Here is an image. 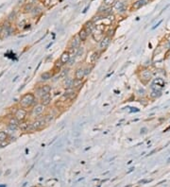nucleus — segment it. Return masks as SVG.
Returning a JSON list of instances; mask_svg holds the SVG:
<instances>
[{
  "mask_svg": "<svg viewBox=\"0 0 170 187\" xmlns=\"http://www.w3.org/2000/svg\"><path fill=\"white\" fill-rule=\"evenodd\" d=\"M76 59H77V58H76V56H72V57H71V59H70V60H69V61H68V66H72V65H73L74 64V63H75V60H76Z\"/></svg>",
  "mask_w": 170,
  "mask_h": 187,
  "instance_id": "obj_27",
  "label": "nucleus"
},
{
  "mask_svg": "<svg viewBox=\"0 0 170 187\" xmlns=\"http://www.w3.org/2000/svg\"><path fill=\"white\" fill-rule=\"evenodd\" d=\"M78 35H79V37L80 38L81 42H85V41L87 40L88 36H89V34L87 33V31L84 29V28H81V29L80 30V32L78 33Z\"/></svg>",
  "mask_w": 170,
  "mask_h": 187,
  "instance_id": "obj_19",
  "label": "nucleus"
},
{
  "mask_svg": "<svg viewBox=\"0 0 170 187\" xmlns=\"http://www.w3.org/2000/svg\"><path fill=\"white\" fill-rule=\"evenodd\" d=\"M28 128H29V124L26 123V122H20V124H19V129L22 131H27Z\"/></svg>",
  "mask_w": 170,
  "mask_h": 187,
  "instance_id": "obj_22",
  "label": "nucleus"
},
{
  "mask_svg": "<svg viewBox=\"0 0 170 187\" xmlns=\"http://www.w3.org/2000/svg\"><path fill=\"white\" fill-rule=\"evenodd\" d=\"M82 87V80H76V79H74V81H73V86L72 88H74L75 90H80V88Z\"/></svg>",
  "mask_w": 170,
  "mask_h": 187,
  "instance_id": "obj_20",
  "label": "nucleus"
},
{
  "mask_svg": "<svg viewBox=\"0 0 170 187\" xmlns=\"http://www.w3.org/2000/svg\"><path fill=\"white\" fill-rule=\"evenodd\" d=\"M50 3H51V0H44V1H43V5H44L45 7H48L50 5Z\"/></svg>",
  "mask_w": 170,
  "mask_h": 187,
  "instance_id": "obj_29",
  "label": "nucleus"
},
{
  "mask_svg": "<svg viewBox=\"0 0 170 187\" xmlns=\"http://www.w3.org/2000/svg\"><path fill=\"white\" fill-rule=\"evenodd\" d=\"M68 74V69H64V70H60L59 73V77L60 79H65Z\"/></svg>",
  "mask_w": 170,
  "mask_h": 187,
  "instance_id": "obj_26",
  "label": "nucleus"
},
{
  "mask_svg": "<svg viewBox=\"0 0 170 187\" xmlns=\"http://www.w3.org/2000/svg\"><path fill=\"white\" fill-rule=\"evenodd\" d=\"M35 101H36V98H35V96L33 94L27 93L25 94L23 97H21L20 104L22 108H29L35 104Z\"/></svg>",
  "mask_w": 170,
  "mask_h": 187,
  "instance_id": "obj_1",
  "label": "nucleus"
},
{
  "mask_svg": "<svg viewBox=\"0 0 170 187\" xmlns=\"http://www.w3.org/2000/svg\"><path fill=\"white\" fill-rule=\"evenodd\" d=\"M96 24H95V22H93V21H89V22H87L85 25H84L83 28L87 31V33L89 34V35H91V34H93L94 30L96 29Z\"/></svg>",
  "mask_w": 170,
  "mask_h": 187,
  "instance_id": "obj_11",
  "label": "nucleus"
},
{
  "mask_svg": "<svg viewBox=\"0 0 170 187\" xmlns=\"http://www.w3.org/2000/svg\"><path fill=\"white\" fill-rule=\"evenodd\" d=\"M52 77H53V73H52V72H49V71H47V72H43V73L41 75V80H48Z\"/></svg>",
  "mask_w": 170,
  "mask_h": 187,
  "instance_id": "obj_21",
  "label": "nucleus"
},
{
  "mask_svg": "<svg viewBox=\"0 0 170 187\" xmlns=\"http://www.w3.org/2000/svg\"><path fill=\"white\" fill-rule=\"evenodd\" d=\"M45 110V106L43 105V104H38L36 106H34V108L32 109V115L33 116H39L41 114H43V112Z\"/></svg>",
  "mask_w": 170,
  "mask_h": 187,
  "instance_id": "obj_9",
  "label": "nucleus"
},
{
  "mask_svg": "<svg viewBox=\"0 0 170 187\" xmlns=\"http://www.w3.org/2000/svg\"><path fill=\"white\" fill-rule=\"evenodd\" d=\"M153 83L157 84V85H159V86H161V87H163L164 86V84H165V82H164V80H163V79H161V77H156V79H154Z\"/></svg>",
  "mask_w": 170,
  "mask_h": 187,
  "instance_id": "obj_23",
  "label": "nucleus"
},
{
  "mask_svg": "<svg viewBox=\"0 0 170 187\" xmlns=\"http://www.w3.org/2000/svg\"><path fill=\"white\" fill-rule=\"evenodd\" d=\"M123 6H124V4H123V3H121V2H119V3L115 4V6H114V8H115L116 10H118V11H119V10H122V8H123Z\"/></svg>",
  "mask_w": 170,
  "mask_h": 187,
  "instance_id": "obj_28",
  "label": "nucleus"
},
{
  "mask_svg": "<svg viewBox=\"0 0 170 187\" xmlns=\"http://www.w3.org/2000/svg\"><path fill=\"white\" fill-rule=\"evenodd\" d=\"M152 77V73L149 69H145L141 72L140 74V80L143 81L144 83H147Z\"/></svg>",
  "mask_w": 170,
  "mask_h": 187,
  "instance_id": "obj_7",
  "label": "nucleus"
},
{
  "mask_svg": "<svg viewBox=\"0 0 170 187\" xmlns=\"http://www.w3.org/2000/svg\"><path fill=\"white\" fill-rule=\"evenodd\" d=\"M71 57H72V55H71V53L69 51H64V53L60 55V61L63 63V64L64 65V64H68V61L70 60Z\"/></svg>",
  "mask_w": 170,
  "mask_h": 187,
  "instance_id": "obj_14",
  "label": "nucleus"
},
{
  "mask_svg": "<svg viewBox=\"0 0 170 187\" xmlns=\"http://www.w3.org/2000/svg\"><path fill=\"white\" fill-rule=\"evenodd\" d=\"M34 5H31V4H27L26 6H25V8H24V11L25 12H31L32 11V10L34 9Z\"/></svg>",
  "mask_w": 170,
  "mask_h": 187,
  "instance_id": "obj_24",
  "label": "nucleus"
},
{
  "mask_svg": "<svg viewBox=\"0 0 170 187\" xmlns=\"http://www.w3.org/2000/svg\"><path fill=\"white\" fill-rule=\"evenodd\" d=\"M0 187H6V185H0Z\"/></svg>",
  "mask_w": 170,
  "mask_h": 187,
  "instance_id": "obj_32",
  "label": "nucleus"
},
{
  "mask_svg": "<svg viewBox=\"0 0 170 187\" xmlns=\"http://www.w3.org/2000/svg\"><path fill=\"white\" fill-rule=\"evenodd\" d=\"M47 124V121L44 118H41V119H37L33 123L29 124V128H28V131H32V130H42Z\"/></svg>",
  "mask_w": 170,
  "mask_h": 187,
  "instance_id": "obj_2",
  "label": "nucleus"
},
{
  "mask_svg": "<svg viewBox=\"0 0 170 187\" xmlns=\"http://www.w3.org/2000/svg\"><path fill=\"white\" fill-rule=\"evenodd\" d=\"M80 43H81V40H80V38L79 37V35H76V36H74V38L72 40L70 41V44H69V48H70V50L69 52L72 53L75 51H78V49L80 47Z\"/></svg>",
  "mask_w": 170,
  "mask_h": 187,
  "instance_id": "obj_4",
  "label": "nucleus"
},
{
  "mask_svg": "<svg viewBox=\"0 0 170 187\" xmlns=\"http://www.w3.org/2000/svg\"><path fill=\"white\" fill-rule=\"evenodd\" d=\"M161 23H162V21H160V22H159V23L157 24V25H156V26H155V27H152V29H155L156 27H159V25H160Z\"/></svg>",
  "mask_w": 170,
  "mask_h": 187,
  "instance_id": "obj_31",
  "label": "nucleus"
},
{
  "mask_svg": "<svg viewBox=\"0 0 170 187\" xmlns=\"http://www.w3.org/2000/svg\"><path fill=\"white\" fill-rule=\"evenodd\" d=\"M8 138V134L5 131H0V143L1 142H5Z\"/></svg>",
  "mask_w": 170,
  "mask_h": 187,
  "instance_id": "obj_25",
  "label": "nucleus"
},
{
  "mask_svg": "<svg viewBox=\"0 0 170 187\" xmlns=\"http://www.w3.org/2000/svg\"><path fill=\"white\" fill-rule=\"evenodd\" d=\"M111 41H112V36L106 35V36L104 37L103 39L100 41V43H99V51L105 50L107 47L110 45Z\"/></svg>",
  "mask_w": 170,
  "mask_h": 187,
  "instance_id": "obj_8",
  "label": "nucleus"
},
{
  "mask_svg": "<svg viewBox=\"0 0 170 187\" xmlns=\"http://www.w3.org/2000/svg\"><path fill=\"white\" fill-rule=\"evenodd\" d=\"M50 91H51V86L50 85H47H47H43V86L39 87L36 90V96H38L41 98L44 95L49 94Z\"/></svg>",
  "mask_w": 170,
  "mask_h": 187,
  "instance_id": "obj_6",
  "label": "nucleus"
},
{
  "mask_svg": "<svg viewBox=\"0 0 170 187\" xmlns=\"http://www.w3.org/2000/svg\"><path fill=\"white\" fill-rule=\"evenodd\" d=\"M19 124H20V122L17 120L16 118L14 117V118H10V122H9V128H10L11 130H16L17 128H19Z\"/></svg>",
  "mask_w": 170,
  "mask_h": 187,
  "instance_id": "obj_16",
  "label": "nucleus"
},
{
  "mask_svg": "<svg viewBox=\"0 0 170 187\" xmlns=\"http://www.w3.org/2000/svg\"><path fill=\"white\" fill-rule=\"evenodd\" d=\"M64 66V64H63V63L60 61V60L59 59V60H57L56 61H55V64H54V67H53V70L55 73H60V71L61 70V67Z\"/></svg>",
  "mask_w": 170,
  "mask_h": 187,
  "instance_id": "obj_18",
  "label": "nucleus"
},
{
  "mask_svg": "<svg viewBox=\"0 0 170 187\" xmlns=\"http://www.w3.org/2000/svg\"><path fill=\"white\" fill-rule=\"evenodd\" d=\"M91 70H92V68H89V67H85V72H86V75H88V74L90 73Z\"/></svg>",
  "mask_w": 170,
  "mask_h": 187,
  "instance_id": "obj_30",
  "label": "nucleus"
},
{
  "mask_svg": "<svg viewBox=\"0 0 170 187\" xmlns=\"http://www.w3.org/2000/svg\"><path fill=\"white\" fill-rule=\"evenodd\" d=\"M148 2V0H136L133 4H132V6H131V9L132 10H137L141 9V8L145 6L146 4Z\"/></svg>",
  "mask_w": 170,
  "mask_h": 187,
  "instance_id": "obj_13",
  "label": "nucleus"
},
{
  "mask_svg": "<svg viewBox=\"0 0 170 187\" xmlns=\"http://www.w3.org/2000/svg\"><path fill=\"white\" fill-rule=\"evenodd\" d=\"M99 55H100V51L99 50H95L93 51L92 53L89 55V64H94L97 63V60H98V58H99Z\"/></svg>",
  "mask_w": 170,
  "mask_h": 187,
  "instance_id": "obj_12",
  "label": "nucleus"
},
{
  "mask_svg": "<svg viewBox=\"0 0 170 187\" xmlns=\"http://www.w3.org/2000/svg\"><path fill=\"white\" fill-rule=\"evenodd\" d=\"M40 99H41V104H43L44 106H47V105H49L51 103L52 97H51L50 94H47V95H44V96H43V97H41Z\"/></svg>",
  "mask_w": 170,
  "mask_h": 187,
  "instance_id": "obj_15",
  "label": "nucleus"
},
{
  "mask_svg": "<svg viewBox=\"0 0 170 187\" xmlns=\"http://www.w3.org/2000/svg\"><path fill=\"white\" fill-rule=\"evenodd\" d=\"M73 81H74V79H72V77H66L64 80V87H65L66 89L72 88V86H73Z\"/></svg>",
  "mask_w": 170,
  "mask_h": 187,
  "instance_id": "obj_17",
  "label": "nucleus"
},
{
  "mask_svg": "<svg viewBox=\"0 0 170 187\" xmlns=\"http://www.w3.org/2000/svg\"><path fill=\"white\" fill-rule=\"evenodd\" d=\"M27 114V111L25 110V108H19V109H17L16 112H15L14 117H15L19 122H23V121L26 119Z\"/></svg>",
  "mask_w": 170,
  "mask_h": 187,
  "instance_id": "obj_5",
  "label": "nucleus"
},
{
  "mask_svg": "<svg viewBox=\"0 0 170 187\" xmlns=\"http://www.w3.org/2000/svg\"><path fill=\"white\" fill-rule=\"evenodd\" d=\"M85 76H86L85 67L80 66V67H79V68H77V69H76V71H75V79H76V80H82Z\"/></svg>",
  "mask_w": 170,
  "mask_h": 187,
  "instance_id": "obj_10",
  "label": "nucleus"
},
{
  "mask_svg": "<svg viewBox=\"0 0 170 187\" xmlns=\"http://www.w3.org/2000/svg\"><path fill=\"white\" fill-rule=\"evenodd\" d=\"M92 36H93L94 41L100 43V41L106 36V35H104V26H102V27H100V25L97 26L96 29L94 30L93 34H92Z\"/></svg>",
  "mask_w": 170,
  "mask_h": 187,
  "instance_id": "obj_3",
  "label": "nucleus"
}]
</instances>
